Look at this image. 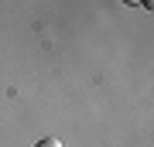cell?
<instances>
[{
	"label": "cell",
	"instance_id": "obj_1",
	"mask_svg": "<svg viewBox=\"0 0 154 147\" xmlns=\"http://www.w3.org/2000/svg\"><path fill=\"white\" fill-rule=\"evenodd\" d=\"M38 147H65L58 140V137H45V140H38Z\"/></svg>",
	"mask_w": 154,
	"mask_h": 147
},
{
	"label": "cell",
	"instance_id": "obj_2",
	"mask_svg": "<svg viewBox=\"0 0 154 147\" xmlns=\"http://www.w3.org/2000/svg\"><path fill=\"white\" fill-rule=\"evenodd\" d=\"M123 4H134V7H137V4H144V0H123Z\"/></svg>",
	"mask_w": 154,
	"mask_h": 147
}]
</instances>
